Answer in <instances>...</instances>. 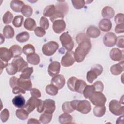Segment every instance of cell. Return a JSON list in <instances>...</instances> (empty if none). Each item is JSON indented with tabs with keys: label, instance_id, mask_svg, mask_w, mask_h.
I'll return each mask as SVG.
<instances>
[{
	"label": "cell",
	"instance_id": "30",
	"mask_svg": "<svg viewBox=\"0 0 124 124\" xmlns=\"http://www.w3.org/2000/svg\"><path fill=\"white\" fill-rule=\"evenodd\" d=\"M73 120L72 115L68 113H64L61 114L59 117V121L62 124L71 123Z\"/></svg>",
	"mask_w": 124,
	"mask_h": 124
},
{
	"label": "cell",
	"instance_id": "13",
	"mask_svg": "<svg viewBox=\"0 0 124 124\" xmlns=\"http://www.w3.org/2000/svg\"><path fill=\"white\" fill-rule=\"evenodd\" d=\"M44 112L52 114L56 108L55 102L52 99H47L44 101Z\"/></svg>",
	"mask_w": 124,
	"mask_h": 124
},
{
	"label": "cell",
	"instance_id": "14",
	"mask_svg": "<svg viewBox=\"0 0 124 124\" xmlns=\"http://www.w3.org/2000/svg\"><path fill=\"white\" fill-rule=\"evenodd\" d=\"M37 98L34 97H31L27 101L24 108L29 112L31 113L33 111L35 108H36V105L37 103Z\"/></svg>",
	"mask_w": 124,
	"mask_h": 124
},
{
	"label": "cell",
	"instance_id": "19",
	"mask_svg": "<svg viewBox=\"0 0 124 124\" xmlns=\"http://www.w3.org/2000/svg\"><path fill=\"white\" fill-rule=\"evenodd\" d=\"M86 34L89 37L95 38L100 35V31L96 27L94 26H91L88 28Z\"/></svg>",
	"mask_w": 124,
	"mask_h": 124
},
{
	"label": "cell",
	"instance_id": "42",
	"mask_svg": "<svg viewBox=\"0 0 124 124\" xmlns=\"http://www.w3.org/2000/svg\"><path fill=\"white\" fill-rule=\"evenodd\" d=\"M35 49L34 46L31 44H27L22 48V52L26 55L35 53Z\"/></svg>",
	"mask_w": 124,
	"mask_h": 124
},
{
	"label": "cell",
	"instance_id": "48",
	"mask_svg": "<svg viewBox=\"0 0 124 124\" xmlns=\"http://www.w3.org/2000/svg\"><path fill=\"white\" fill-rule=\"evenodd\" d=\"M72 3L74 7L76 9H80L82 8L85 4V1L83 0H72Z\"/></svg>",
	"mask_w": 124,
	"mask_h": 124
},
{
	"label": "cell",
	"instance_id": "35",
	"mask_svg": "<svg viewBox=\"0 0 124 124\" xmlns=\"http://www.w3.org/2000/svg\"><path fill=\"white\" fill-rule=\"evenodd\" d=\"M56 8L55 5L52 4V5H49L46 6L43 12V15L45 16H47V17H51L53 15L54 13L55 12Z\"/></svg>",
	"mask_w": 124,
	"mask_h": 124
},
{
	"label": "cell",
	"instance_id": "26",
	"mask_svg": "<svg viewBox=\"0 0 124 124\" xmlns=\"http://www.w3.org/2000/svg\"><path fill=\"white\" fill-rule=\"evenodd\" d=\"M24 27L26 29L29 31L34 30L36 28V22L33 18H27L24 21Z\"/></svg>",
	"mask_w": 124,
	"mask_h": 124
},
{
	"label": "cell",
	"instance_id": "54",
	"mask_svg": "<svg viewBox=\"0 0 124 124\" xmlns=\"http://www.w3.org/2000/svg\"><path fill=\"white\" fill-rule=\"evenodd\" d=\"M95 91L102 92L104 90V84L100 81H97L93 84Z\"/></svg>",
	"mask_w": 124,
	"mask_h": 124
},
{
	"label": "cell",
	"instance_id": "29",
	"mask_svg": "<svg viewBox=\"0 0 124 124\" xmlns=\"http://www.w3.org/2000/svg\"><path fill=\"white\" fill-rule=\"evenodd\" d=\"M3 34L6 38H12L14 37L15 34L14 30L10 25H6L3 29Z\"/></svg>",
	"mask_w": 124,
	"mask_h": 124
},
{
	"label": "cell",
	"instance_id": "45",
	"mask_svg": "<svg viewBox=\"0 0 124 124\" xmlns=\"http://www.w3.org/2000/svg\"><path fill=\"white\" fill-rule=\"evenodd\" d=\"M13 14L9 11L6 12V13L4 14L2 17V21L4 24H8L10 23L13 19Z\"/></svg>",
	"mask_w": 124,
	"mask_h": 124
},
{
	"label": "cell",
	"instance_id": "38",
	"mask_svg": "<svg viewBox=\"0 0 124 124\" xmlns=\"http://www.w3.org/2000/svg\"><path fill=\"white\" fill-rule=\"evenodd\" d=\"M52 118V114L44 112V113L40 115L39 121L41 123L48 124L51 121Z\"/></svg>",
	"mask_w": 124,
	"mask_h": 124
},
{
	"label": "cell",
	"instance_id": "44",
	"mask_svg": "<svg viewBox=\"0 0 124 124\" xmlns=\"http://www.w3.org/2000/svg\"><path fill=\"white\" fill-rule=\"evenodd\" d=\"M62 110L64 113H70L73 112L75 110L72 108L70 102H65L63 103L62 106Z\"/></svg>",
	"mask_w": 124,
	"mask_h": 124
},
{
	"label": "cell",
	"instance_id": "62",
	"mask_svg": "<svg viewBox=\"0 0 124 124\" xmlns=\"http://www.w3.org/2000/svg\"><path fill=\"white\" fill-rule=\"evenodd\" d=\"M27 123L28 124H40L41 122H40V121H38V120H37L36 119L31 118L28 120Z\"/></svg>",
	"mask_w": 124,
	"mask_h": 124
},
{
	"label": "cell",
	"instance_id": "40",
	"mask_svg": "<svg viewBox=\"0 0 124 124\" xmlns=\"http://www.w3.org/2000/svg\"><path fill=\"white\" fill-rule=\"evenodd\" d=\"M21 12L23 16L29 18V17L32 14L33 10L30 6L28 5H24L21 9Z\"/></svg>",
	"mask_w": 124,
	"mask_h": 124
},
{
	"label": "cell",
	"instance_id": "63",
	"mask_svg": "<svg viewBox=\"0 0 124 124\" xmlns=\"http://www.w3.org/2000/svg\"><path fill=\"white\" fill-rule=\"evenodd\" d=\"M6 64H7V63H6ZM6 64H5V63H4L3 62V61H2V60H0V70H1V72H0V73H1L2 69H3L4 67H5Z\"/></svg>",
	"mask_w": 124,
	"mask_h": 124
},
{
	"label": "cell",
	"instance_id": "24",
	"mask_svg": "<svg viewBox=\"0 0 124 124\" xmlns=\"http://www.w3.org/2000/svg\"><path fill=\"white\" fill-rule=\"evenodd\" d=\"M24 5V3L21 0H13L10 2V7L11 9L17 13L21 12V9Z\"/></svg>",
	"mask_w": 124,
	"mask_h": 124
},
{
	"label": "cell",
	"instance_id": "12",
	"mask_svg": "<svg viewBox=\"0 0 124 124\" xmlns=\"http://www.w3.org/2000/svg\"><path fill=\"white\" fill-rule=\"evenodd\" d=\"M12 62L15 63L18 68V72H22L25 68L28 67V64L21 57L18 56L15 57Z\"/></svg>",
	"mask_w": 124,
	"mask_h": 124
},
{
	"label": "cell",
	"instance_id": "28",
	"mask_svg": "<svg viewBox=\"0 0 124 124\" xmlns=\"http://www.w3.org/2000/svg\"><path fill=\"white\" fill-rule=\"evenodd\" d=\"M87 85V84L84 80L77 79L75 86V91L80 94L82 93L85 87Z\"/></svg>",
	"mask_w": 124,
	"mask_h": 124
},
{
	"label": "cell",
	"instance_id": "9",
	"mask_svg": "<svg viewBox=\"0 0 124 124\" xmlns=\"http://www.w3.org/2000/svg\"><path fill=\"white\" fill-rule=\"evenodd\" d=\"M61 65L57 61L52 62L48 65L47 71L49 75L51 77L55 76L60 73Z\"/></svg>",
	"mask_w": 124,
	"mask_h": 124
},
{
	"label": "cell",
	"instance_id": "47",
	"mask_svg": "<svg viewBox=\"0 0 124 124\" xmlns=\"http://www.w3.org/2000/svg\"><path fill=\"white\" fill-rule=\"evenodd\" d=\"M64 15L62 13L56 10L55 12L52 16L50 17V19L52 22H53L54 21L59 20V19H63L64 18Z\"/></svg>",
	"mask_w": 124,
	"mask_h": 124
},
{
	"label": "cell",
	"instance_id": "6",
	"mask_svg": "<svg viewBox=\"0 0 124 124\" xmlns=\"http://www.w3.org/2000/svg\"><path fill=\"white\" fill-rule=\"evenodd\" d=\"M60 40L63 47L67 50L71 51L73 49L74 43L72 37L68 32H64L60 36Z\"/></svg>",
	"mask_w": 124,
	"mask_h": 124
},
{
	"label": "cell",
	"instance_id": "51",
	"mask_svg": "<svg viewBox=\"0 0 124 124\" xmlns=\"http://www.w3.org/2000/svg\"><path fill=\"white\" fill-rule=\"evenodd\" d=\"M10 113L7 108H4L0 113V119L2 122H6L9 118Z\"/></svg>",
	"mask_w": 124,
	"mask_h": 124
},
{
	"label": "cell",
	"instance_id": "7",
	"mask_svg": "<svg viewBox=\"0 0 124 124\" xmlns=\"http://www.w3.org/2000/svg\"><path fill=\"white\" fill-rule=\"evenodd\" d=\"M74 52L73 51H67L61 61V63L63 67H69L72 66L75 62Z\"/></svg>",
	"mask_w": 124,
	"mask_h": 124
},
{
	"label": "cell",
	"instance_id": "37",
	"mask_svg": "<svg viewBox=\"0 0 124 124\" xmlns=\"http://www.w3.org/2000/svg\"><path fill=\"white\" fill-rule=\"evenodd\" d=\"M29 112L25 109H18L16 110V117L21 120H25L27 119L29 116Z\"/></svg>",
	"mask_w": 124,
	"mask_h": 124
},
{
	"label": "cell",
	"instance_id": "52",
	"mask_svg": "<svg viewBox=\"0 0 124 124\" xmlns=\"http://www.w3.org/2000/svg\"><path fill=\"white\" fill-rule=\"evenodd\" d=\"M91 70H92L94 72H95L98 76L102 74V73L103 72V68L101 65L97 64H95V65H93L91 67Z\"/></svg>",
	"mask_w": 124,
	"mask_h": 124
},
{
	"label": "cell",
	"instance_id": "61",
	"mask_svg": "<svg viewBox=\"0 0 124 124\" xmlns=\"http://www.w3.org/2000/svg\"><path fill=\"white\" fill-rule=\"evenodd\" d=\"M124 23L118 24L115 28V31L116 33H121L124 32Z\"/></svg>",
	"mask_w": 124,
	"mask_h": 124
},
{
	"label": "cell",
	"instance_id": "36",
	"mask_svg": "<svg viewBox=\"0 0 124 124\" xmlns=\"http://www.w3.org/2000/svg\"><path fill=\"white\" fill-rule=\"evenodd\" d=\"M30 38L29 33L27 31H24L18 33L16 36V40L19 43H24L28 41Z\"/></svg>",
	"mask_w": 124,
	"mask_h": 124
},
{
	"label": "cell",
	"instance_id": "3",
	"mask_svg": "<svg viewBox=\"0 0 124 124\" xmlns=\"http://www.w3.org/2000/svg\"><path fill=\"white\" fill-rule=\"evenodd\" d=\"M59 48V44L55 41H49L45 44L42 48L43 54L47 56L53 55Z\"/></svg>",
	"mask_w": 124,
	"mask_h": 124
},
{
	"label": "cell",
	"instance_id": "58",
	"mask_svg": "<svg viewBox=\"0 0 124 124\" xmlns=\"http://www.w3.org/2000/svg\"><path fill=\"white\" fill-rule=\"evenodd\" d=\"M18 78L16 77H12L10 78L9 80L10 86L12 88H14L15 87L18 86Z\"/></svg>",
	"mask_w": 124,
	"mask_h": 124
},
{
	"label": "cell",
	"instance_id": "21",
	"mask_svg": "<svg viewBox=\"0 0 124 124\" xmlns=\"http://www.w3.org/2000/svg\"><path fill=\"white\" fill-rule=\"evenodd\" d=\"M18 86L26 91H31L32 89V83L30 79H24L19 78L18 80Z\"/></svg>",
	"mask_w": 124,
	"mask_h": 124
},
{
	"label": "cell",
	"instance_id": "4",
	"mask_svg": "<svg viewBox=\"0 0 124 124\" xmlns=\"http://www.w3.org/2000/svg\"><path fill=\"white\" fill-rule=\"evenodd\" d=\"M91 103L95 106L105 105L107 99L101 92L95 91L89 98Z\"/></svg>",
	"mask_w": 124,
	"mask_h": 124
},
{
	"label": "cell",
	"instance_id": "16",
	"mask_svg": "<svg viewBox=\"0 0 124 124\" xmlns=\"http://www.w3.org/2000/svg\"><path fill=\"white\" fill-rule=\"evenodd\" d=\"M0 60L3 62H7L13 57L12 54L9 49L6 47L0 48Z\"/></svg>",
	"mask_w": 124,
	"mask_h": 124
},
{
	"label": "cell",
	"instance_id": "33",
	"mask_svg": "<svg viewBox=\"0 0 124 124\" xmlns=\"http://www.w3.org/2000/svg\"><path fill=\"white\" fill-rule=\"evenodd\" d=\"M5 68L6 72L10 75H14L18 72L17 67L15 63L13 62L7 63L5 66Z\"/></svg>",
	"mask_w": 124,
	"mask_h": 124
},
{
	"label": "cell",
	"instance_id": "22",
	"mask_svg": "<svg viewBox=\"0 0 124 124\" xmlns=\"http://www.w3.org/2000/svg\"><path fill=\"white\" fill-rule=\"evenodd\" d=\"M13 104L17 108H23L25 105V99L22 95L19 94L12 100Z\"/></svg>",
	"mask_w": 124,
	"mask_h": 124
},
{
	"label": "cell",
	"instance_id": "5",
	"mask_svg": "<svg viewBox=\"0 0 124 124\" xmlns=\"http://www.w3.org/2000/svg\"><path fill=\"white\" fill-rule=\"evenodd\" d=\"M109 109L114 115L119 116L124 114V106L122 105L120 102L117 100L113 99L109 102Z\"/></svg>",
	"mask_w": 124,
	"mask_h": 124
},
{
	"label": "cell",
	"instance_id": "60",
	"mask_svg": "<svg viewBox=\"0 0 124 124\" xmlns=\"http://www.w3.org/2000/svg\"><path fill=\"white\" fill-rule=\"evenodd\" d=\"M124 37L123 35L117 37V42H116V44L118 47H119L120 48H124Z\"/></svg>",
	"mask_w": 124,
	"mask_h": 124
},
{
	"label": "cell",
	"instance_id": "34",
	"mask_svg": "<svg viewBox=\"0 0 124 124\" xmlns=\"http://www.w3.org/2000/svg\"><path fill=\"white\" fill-rule=\"evenodd\" d=\"M95 91V89L93 86V85H87L83 91V94L84 97L86 99H89L90 97L92 95V94Z\"/></svg>",
	"mask_w": 124,
	"mask_h": 124
},
{
	"label": "cell",
	"instance_id": "8",
	"mask_svg": "<svg viewBox=\"0 0 124 124\" xmlns=\"http://www.w3.org/2000/svg\"><path fill=\"white\" fill-rule=\"evenodd\" d=\"M117 40V37L114 33L108 32L104 36L103 43L107 47H112L116 45Z\"/></svg>",
	"mask_w": 124,
	"mask_h": 124
},
{
	"label": "cell",
	"instance_id": "15",
	"mask_svg": "<svg viewBox=\"0 0 124 124\" xmlns=\"http://www.w3.org/2000/svg\"><path fill=\"white\" fill-rule=\"evenodd\" d=\"M98 27L101 31L104 32H107L111 30L112 23L109 19L103 18L100 21Z\"/></svg>",
	"mask_w": 124,
	"mask_h": 124
},
{
	"label": "cell",
	"instance_id": "25",
	"mask_svg": "<svg viewBox=\"0 0 124 124\" xmlns=\"http://www.w3.org/2000/svg\"><path fill=\"white\" fill-rule=\"evenodd\" d=\"M26 59L27 62L32 65H37L40 62L39 56L35 53H33L27 55Z\"/></svg>",
	"mask_w": 124,
	"mask_h": 124
},
{
	"label": "cell",
	"instance_id": "31",
	"mask_svg": "<svg viewBox=\"0 0 124 124\" xmlns=\"http://www.w3.org/2000/svg\"><path fill=\"white\" fill-rule=\"evenodd\" d=\"M33 72V68L32 67H27L22 71L19 78L24 79H30V77L32 74Z\"/></svg>",
	"mask_w": 124,
	"mask_h": 124
},
{
	"label": "cell",
	"instance_id": "43",
	"mask_svg": "<svg viewBox=\"0 0 124 124\" xmlns=\"http://www.w3.org/2000/svg\"><path fill=\"white\" fill-rule=\"evenodd\" d=\"M77 78L76 77H70L67 81V85L69 89L73 92L75 91V86L76 84Z\"/></svg>",
	"mask_w": 124,
	"mask_h": 124
},
{
	"label": "cell",
	"instance_id": "49",
	"mask_svg": "<svg viewBox=\"0 0 124 124\" xmlns=\"http://www.w3.org/2000/svg\"><path fill=\"white\" fill-rule=\"evenodd\" d=\"M86 40H90V37H89L87 35L84 33H79L76 37V42L78 44Z\"/></svg>",
	"mask_w": 124,
	"mask_h": 124
},
{
	"label": "cell",
	"instance_id": "39",
	"mask_svg": "<svg viewBox=\"0 0 124 124\" xmlns=\"http://www.w3.org/2000/svg\"><path fill=\"white\" fill-rule=\"evenodd\" d=\"M58 89L52 84L47 85L46 87V92L49 95L55 96L58 93Z\"/></svg>",
	"mask_w": 124,
	"mask_h": 124
},
{
	"label": "cell",
	"instance_id": "1",
	"mask_svg": "<svg viewBox=\"0 0 124 124\" xmlns=\"http://www.w3.org/2000/svg\"><path fill=\"white\" fill-rule=\"evenodd\" d=\"M91 47L90 39L85 40L78 44V46L74 52L76 61L77 62H82L90 51Z\"/></svg>",
	"mask_w": 124,
	"mask_h": 124
},
{
	"label": "cell",
	"instance_id": "56",
	"mask_svg": "<svg viewBox=\"0 0 124 124\" xmlns=\"http://www.w3.org/2000/svg\"><path fill=\"white\" fill-rule=\"evenodd\" d=\"M36 109L37 112L39 113H42L44 111V101H42L41 99H38L36 105Z\"/></svg>",
	"mask_w": 124,
	"mask_h": 124
},
{
	"label": "cell",
	"instance_id": "50",
	"mask_svg": "<svg viewBox=\"0 0 124 124\" xmlns=\"http://www.w3.org/2000/svg\"><path fill=\"white\" fill-rule=\"evenodd\" d=\"M40 26L45 30H47L49 26L48 20L45 16H42L40 20Z\"/></svg>",
	"mask_w": 124,
	"mask_h": 124
},
{
	"label": "cell",
	"instance_id": "55",
	"mask_svg": "<svg viewBox=\"0 0 124 124\" xmlns=\"http://www.w3.org/2000/svg\"><path fill=\"white\" fill-rule=\"evenodd\" d=\"M124 15L122 13H119L117 14L114 17V21L116 24H120L124 23Z\"/></svg>",
	"mask_w": 124,
	"mask_h": 124
},
{
	"label": "cell",
	"instance_id": "20",
	"mask_svg": "<svg viewBox=\"0 0 124 124\" xmlns=\"http://www.w3.org/2000/svg\"><path fill=\"white\" fill-rule=\"evenodd\" d=\"M55 6L56 10L62 13L64 16L68 12V5L65 1H59Z\"/></svg>",
	"mask_w": 124,
	"mask_h": 124
},
{
	"label": "cell",
	"instance_id": "64",
	"mask_svg": "<svg viewBox=\"0 0 124 124\" xmlns=\"http://www.w3.org/2000/svg\"><path fill=\"white\" fill-rule=\"evenodd\" d=\"M0 36H1V42H0V44H2L3 42H4V38H2V35L0 33Z\"/></svg>",
	"mask_w": 124,
	"mask_h": 124
},
{
	"label": "cell",
	"instance_id": "41",
	"mask_svg": "<svg viewBox=\"0 0 124 124\" xmlns=\"http://www.w3.org/2000/svg\"><path fill=\"white\" fill-rule=\"evenodd\" d=\"M24 17L21 15H18L16 16L13 20L12 23L13 25L16 28L20 27L23 22Z\"/></svg>",
	"mask_w": 124,
	"mask_h": 124
},
{
	"label": "cell",
	"instance_id": "17",
	"mask_svg": "<svg viewBox=\"0 0 124 124\" xmlns=\"http://www.w3.org/2000/svg\"><path fill=\"white\" fill-rule=\"evenodd\" d=\"M111 59L114 61H120L123 59L122 51L117 48H112L109 53Z\"/></svg>",
	"mask_w": 124,
	"mask_h": 124
},
{
	"label": "cell",
	"instance_id": "11",
	"mask_svg": "<svg viewBox=\"0 0 124 124\" xmlns=\"http://www.w3.org/2000/svg\"><path fill=\"white\" fill-rule=\"evenodd\" d=\"M66 28V23L63 19H59L53 22L52 29L56 33H61L64 31Z\"/></svg>",
	"mask_w": 124,
	"mask_h": 124
},
{
	"label": "cell",
	"instance_id": "10",
	"mask_svg": "<svg viewBox=\"0 0 124 124\" xmlns=\"http://www.w3.org/2000/svg\"><path fill=\"white\" fill-rule=\"evenodd\" d=\"M65 83V79L62 75H57L53 77L51 80V84L56 86L59 90L62 89Z\"/></svg>",
	"mask_w": 124,
	"mask_h": 124
},
{
	"label": "cell",
	"instance_id": "32",
	"mask_svg": "<svg viewBox=\"0 0 124 124\" xmlns=\"http://www.w3.org/2000/svg\"><path fill=\"white\" fill-rule=\"evenodd\" d=\"M9 49L10 50L12 54L13 57L14 58L20 56L22 52L21 47L18 45H14L11 46Z\"/></svg>",
	"mask_w": 124,
	"mask_h": 124
},
{
	"label": "cell",
	"instance_id": "23",
	"mask_svg": "<svg viewBox=\"0 0 124 124\" xmlns=\"http://www.w3.org/2000/svg\"><path fill=\"white\" fill-rule=\"evenodd\" d=\"M115 12L114 9L110 6H105L102 11V15L104 18H111L114 16Z\"/></svg>",
	"mask_w": 124,
	"mask_h": 124
},
{
	"label": "cell",
	"instance_id": "53",
	"mask_svg": "<svg viewBox=\"0 0 124 124\" xmlns=\"http://www.w3.org/2000/svg\"><path fill=\"white\" fill-rule=\"evenodd\" d=\"M34 31L35 34L38 37H41L44 36L46 34L45 30L41 27H36Z\"/></svg>",
	"mask_w": 124,
	"mask_h": 124
},
{
	"label": "cell",
	"instance_id": "27",
	"mask_svg": "<svg viewBox=\"0 0 124 124\" xmlns=\"http://www.w3.org/2000/svg\"><path fill=\"white\" fill-rule=\"evenodd\" d=\"M106 108L105 105L95 106L93 109V113L97 117H101L105 114Z\"/></svg>",
	"mask_w": 124,
	"mask_h": 124
},
{
	"label": "cell",
	"instance_id": "57",
	"mask_svg": "<svg viewBox=\"0 0 124 124\" xmlns=\"http://www.w3.org/2000/svg\"><path fill=\"white\" fill-rule=\"evenodd\" d=\"M12 92L14 94H25L26 93V90L18 86L13 88Z\"/></svg>",
	"mask_w": 124,
	"mask_h": 124
},
{
	"label": "cell",
	"instance_id": "18",
	"mask_svg": "<svg viewBox=\"0 0 124 124\" xmlns=\"http://www.w3.org/2000/svg\"><path fill=\"white\" fill-rule=\"evenodd\" d=\"M124 61L119 62V63L114 64L111 66L110 70L112 74L117 76L121 74L124 71Z\"/></svg>",
	"mask_w": 124,
	"mask_h": 124
},
{
	"label": "cell",
	"instance_id": "59",
	"mask_svg": "<svg viewBox=\"0 0 124 124\" xmlns=\"http://www.w3.org/2000/svg\"><path fill=\"white\" fill-rule=\"evenodd\" d=\"M31 95L36 98H39L41 96V93L40 91L36 88H32L30 91Z\"/></svg>",
	"mask_w": 124,
	"mask_h": 124
},
{
	"label": "cell",
	"instance_id": "2",
	"mask_svg": "<svg viewBox=\"0 0 124 124\" xmlns=\"http://www.w3.org/2000/svg\"><path fill=\"white\" fill-rule=\"evenodd\" d=\"M70 103L74 110H76L83 114H87L91 110L90 103L87 100H74L71 101Z\"/></svg>",
	"mask_w": 124,
	"mask_h": 124
},
{
	"label": "cell",
	"instance_id": "46",
	"mask_svg": "<svg viewBox=\"0 0 124 124\" xmlns=\"http://www.w3.org/2000/svg\"><path fill=\"white\" fill-rule=\"evenodd\" d=\"M97 77L98 75L95 72H94L92 70H90L87 73L86 78L87 81L89 83H92L96 78H97Z\"/></svg>",
	"mask_w": 124,
	"mask_h": 124
}]
</instances>
